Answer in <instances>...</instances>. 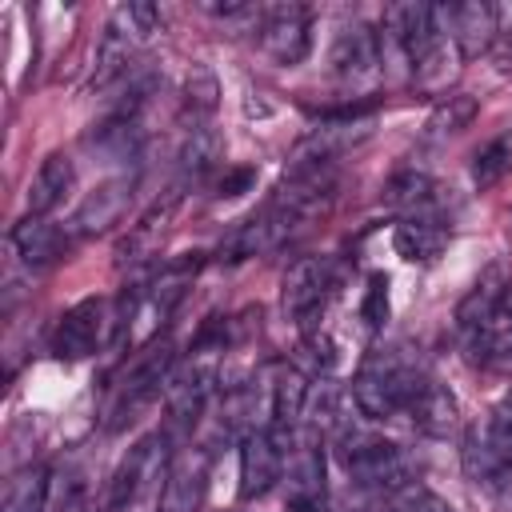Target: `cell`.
Returning <instances> with one entry per match:
<instances>
[{"label": "cell", "instance_id": "cell-1", "mask_svg": "<svg viewBox=\"0 0 512 512\" xmlns=\"http://www.w3.org/2000/svg\"><path fill=\"white\" fill-rule=\"evenodd\" d=\"M428 376L416 372V364L392 356V352H376L360 364L356 380H352V400H356V412L368 416V420H388V416H400L408 412L416 388L424 384Z\"/></svg>", "mask_w": 512, "mask_h": 512}, {"label": "cell", "instance_id": "cell-2", "mask_svg": "<svg viewBox=\"0 0 512 512\" xmlns=\"http://www.w3.org/2000/svg\"><path fill=\"white\" fill-rule=\"evenodd\" d=\"M160 32V8L148 4V0H132V4H120L108 24H104V36H100V48H96V72H92V88H108L116 76H124L136 60V52Z\"/></svg>", "mask_w": 512, "mask_h": 512}, {"label": "cell", "instance_id": "cell-3", "mask_svg": "<svg viewBox=\"0 0 512 512\" xmlns=\"http://www.w3.org/2000/svg\"><path fill=\"white\" fill-rule=\"evenodd\" d=\"M172 368H176V352H172V344H168V340L148 344V348L136 356V364L120 376V384L112 388V404H108V420H104L108 432H120L124 424L136 420L140 408H148L160 392H168V376H172Z\"/></svg>", "mask_w": 512, "mask_h": 512}, {"label": "cell", "instance_id": "cell-4", "mask_svg": "<svg viewBox=\"0 0 512 512\" xmlns=\"http://www.w3.org/2000/svg\"><path fill=\"white\" fill-rule=\"evenodd\" d=\"M336 460L340 468L368 492L376 488H396V484H408L412 472H408V456L400 452V444L384 440V436H372V432H356L348 428L340 440H336Z\"/></svg>", "mask_w": 512, "mask_h": 512}, {"label": "cell", "instance_id": "cell-5", "mask_svg": "<svg viewBox=\"0 0 512 512\" xmlns=\"http://www.w3.org/2000/svg\"><path fill=\"white\" fill-rule=\"evenodd\" d=\"M336 288V276H332V264L324 256H300L288 272H284V284H280V308L284 316L308 336L320 328V316L328 308V296Z\"/></svg>", "mask_w": 512, "mask_h": 512}, {"label": "cell", "instance_id": "cell-6", "mask_svg": "<svg viewBox=\"0 0 512 512\" xmlns=\"http://www.w3.org/2000/svg\"><path fill=\"white\" fill-rule=\"evenodd\" d=\"M288 444L292 432L264 424L248 436H240V500H260L268 496L280 480H284V464H288Z\"/></svg>", "mask_w": 512, "mask_h": 512}, {"label": "cell", "instance_id": "cell-7", "mask_svg": "<svg viewBox=\"0 0 512 512\" xmlns=\"http://www.w3.org/2000/svg\"><path fill=\"white\" fill-rule=\"evenodd\" d=\"M512 468V396L500 400L484 424H476L464 440V472L472 480H492Z\"/></svg>", "mask_w": 512, "mask_h": 512}, {"label": "cell", "instance_id": "cell-8", "mask_svg": "<svg viewBox=\"0 0 512 512\" xmlns=\"http://www.w3.org/2000/svg\"><path fill=\"white\" fill-rule=\"evenodd\" d=\"M508 288H512L508 264H504V260H492V264L476 276V284L460 296L452 320H456V332H460L468 344H476V340L492 328V320L508 308Z\"/></svg>", "mask_w": 512, "mask_h": 512}, {"label": "cell", "instance_id": "cell-9", "mask_svg": "<svg viewBox=\"0 0 512 512\" xmlns=\"http://www.w3.org/2000/svg\"><path fill=\"white\" fill-rule=\"evenodd\" d=\"M208 472H212L208 444H188L172 452L164 468V488L156 496V512H200L204 492H208Z\"/></svg>", "mask_w": 512, "mask_h": 512}, {"label": "cell", "instance_id": "cell-10", "mask_svg": "<svg viewBox=\"0 0 512 512\" xmlns=\"http://www.w3.org/2000/svg\"><path fill=\"white\" fill-rule=\"evenodd\" d=\"M172 452H168V432H152L144 436L136 448H128V456L116 464L112 480H108V496H104V512H128V504L140 496V488L168 468Z\"/></svg>", "mask_w": 512, "mask_h": 512}, {"label": "cell", "instance_id": "cell-11", "mask_svg": "<svg viewBox=\"0 0 512 512\" xmlns=\"http://www.w3.org/2000/svg\"><path fill=\"white\" fill-rule=\"evenodd\" d=\"M304 228V220L292 212V208H284V204H276V200H268L256 216H248L224 244H220V256L224 260H248V256H260V252H272V248H280L288 236H296Z\"/></svg>", "mask_w": 512, "mask_h": 512}, {"label": "cell", "instance_id": "cell-12", "mask_svg": "<svg viewBox=\"0 0 512 512\" xmlns=\"http://www.w3.org/2000/svg\"><path fill=\"white\" fill-rule=\"evenodd\" d=\"M260 48L280 68H292L312 48V12L304 4H272L260 20Z\"/></svg>", "mask_w": 512, "mask_h": 512}, {"label": "cell", "instance_id": "cell-13", "mask_svg": "<svg viewBox=\"0 0 512 512\" xmlns=\"http://www.w3.org/2000/svg\"><path fill=\"white\" fill-rule=\"evenodd\" d=\"M288 492H284V512H328V480H324V452L320 436L308 432V440L292 452L288 464Z\"/></svg>", "mask_w": 512, "mask_h": 512}, {"label": "cell", "instance_id": "cell-14", "mask_svg": "<svg viewBox=\"0 0 512 512\" xmlns=\"http://www.w3.org/2000/svg\"><path fill=\"white\" fill-rule=\"evenodd\" d=\"M436 16L448 24V36L456 40L464 60H476V56L492 52V44L500 36V12L492 4H484V0L448 4V8H436Z\"/></svg>", "mask_w": 512, "mask_h": 512}, {"label": "cell", "instance_id": "cell-15", "mask_svg": "<svg viewBox=\"0 0 512 512\" xmlns=\"http://www.w3.org/2000/svg\"><path fill=\"white\" fill-rule=\"evenodd\" d=\"M100 332H104V300H100V296H84L80 304H72V308L56 320L52 352H56L60 360H84V356L96 352Z\"/></svg>", "mask_w": 512, "mask_h": 512}, {"label": "cell", "instance_id": "cell-16", "mask_svg": "<svg viewBox=\"0 0 512 512\" xmlns=\"http://www.w3.org/2000/svg\"><path fill=\"white\" fill-rule=\"evenodd\" d=\"M128 200H132V176H116V180L100 184V188L88 192V196L80 200V208L72 212V220H68V236H72V240H84V236L108 232V228L124 216Z\"/></svg>", "mask_w": 512, "mask_h": 512}, {"label": "cell", "instance_id": "cell-17", "mask_svg": "<svg viewBox=\"0 0 512 512\" xmlns=\"http://www.w3.org/2000/svg\"><path fill=\"white\" fill-rule=\"evenodd\" d=\"M176 208H180V192L172 188L168 196H160V200L128 228V236H124L120 248H116L120 264H140V260L156 256L160 244H164V236H168V228H172V220H176Z\"/></svg>", "mask_w": 512, "mask_h": 512}, {"label": "cell", "instance_id": "cell-18", "mask_svg": "<svg viewBox=\"0 0 512 512\" xmlns=\"http://www.w3.org/2000/svg\"><path fill=\"white\" fill-rule=\"evenodd\" d=\"M380 64H384V56H380V32L376 28L348 24L336 36V44H332V68H336V76L364 80V76H376Z\"/></svg>", "mask_w": 512, "mask_h": 512}, {"label": "cell", "instance_id": "cell-19", "mask_svg": "<svg viewBox=\"0 0 512 512\" xmlns=\"http://www.w3.org/2000/svg\"><path fill=\"white\" fill-rule=\"evenodd\" d=\"M12 248L28 268H48V264L64 260V252L72 248V236H68V228H56L40 216H24L12 228Z\"/></svg>", "mask_w": 512, "mask_h": 512}, {"label": "cell", "instance_id": "cell-20", "mask_svg": "<svg viewBox=\"0 0 512 512\" xmlns=\"http://www.w3.org/2000/svg\"><path fill=\"white\" fill-rule=\"evenodd\" d=\"M448 244V224L436 212H412L396 224L392 248L412 264H432Z\"/></svg>", "mask_w": 512, "mask_h": 512}, {"label": "cell", "instance_id": "cell-21", "mask_svg": "<svg viewBox=\"0 0 512 512\" xmlns=\"http://www.w3.org/2000/svg\"><path fill=\"white\" fill-rule=\"evenodd\" d=\"M352 392L344 388V384H336V380H320V388L308 396V408H304V416H308V432L312 436H328V440H340L348 428H352Z\"/></svg>", "mask_w": 512, "mask_h": 512}, {"label": "cell", "instance_id": "cell-22", "mask_svg": "<svg viewBox=\"0 0 512 512\" xmlns=\"http://www.w3.org/2000/svg\"><path fill=\"white\" fill-rule=\"evenodd\" d=\"M308 376L296 368V364H280L272 372V384H268V424L292 432L300 420H304V408H308Z\"/></svg>", "mask_w": 512, "mask_h": 512}, {"label": "cell", "instance_id": "cell-23", "mask_svg": "<svg viewBox=\"0 0 512 512\" xmlns=\"http://www.w3.org/2000/svg\"><path fill=\"white\" fill-rule=\"evenodd\" d=\"M404 416H412V424H416L420 432H428V436H448V432L460 428V404H456V396H452L444 384H436V380H424V384L416 388V396H412V404H408Z\"/></svg>", "mask_w": 512, "mask_h": 512}, {"label": "cell", "instance_id": "cell-24", "mask_svg": "<svg viewBox=\"0 0 512 512\" xmlns=\"http://www.w3.org/2000/svg\"><path fill=\"white\" fill-rule=\"evenodd\" d=\"M72 180H76V172H72V160H68L64 152L44 156V164L36 168V176H32V184H28V196H24L28 216H40V220H44V216L72 192Z\"/></svg>", "mask_w": 512, "mask_h": 512}, {"label": "cell", "instance_id": "cell-25", "mask_svg": "<svg viewBox=\"0 0 512 512\" xmlns=\"http://www.w3.org/2000/svg\"><path fill=\"white\" fill-rule=\"evenodd\" d=\"M220 156H224V140H220V132L208 128V124L200 120V124H192V128L184 132L180 152H176V168H180L184 180H204V176L220 164Z\"/></svg>", "mask_w": 512, "mask_h": 512}, {"label": "cell", "instance_id": "cell-26", "mask_svg": "<svg viewBox=\"0 0 512 512\" xmlns=\"http://www.w3.org/2000/svg\"><path fill=\"white\" fill-rule=\"evenodd\" d=\"M360 512H452V504L440 500L420 480H408V484H396V488L368 492V500H360Z\"/></svg>", "mask_w": 512, "mask_h": 512}, {"label": "cell", "instance_id": "cell-27", "mask_svg": "<svg viewBox=\"0 0 512 512\" xmlns=\"http://www.w3.org/2000/svg\"><path fill=\"white\" fill-rule=\"evenodd\" d=\"M52 508V476L44 464H28L8 480L4 512H48Z\"/></svg>", "mask_w": 512, "mask_h": 512}, {"label": "cell", "instance_id": "cell-28", "mask_svg": "<svg viewBox=\"0 0 512 512\" xmlns=\"http://www.w3.org/2000/svg\"><path fill=\"white\" fill-rule=\"evenodd\" d=\"M384 200L396 204V208H408V212H432V204H436V184H432L428 172L404 168V172H396V176L384 184Z\"/></svg>", "mask_w": 512, "mask_h": 512}, {"label": "cell", "instance_id": "cell-29", "mask_svg": "<svg viewBox=\"0 0 512 512\" xmlns=\"http://www.w3.org/2000/svg\"><path fill=\"white\" fill-rule=\"evenodd\" d=\"M476 112H480L476 96H468V92H452V96H444V100L432 108V116H428V124H424V136H428V140H440V136L464 132V128L476 120Z\"/></svg>", "mask_w": 512, "mask_h": 512}, {"label": "cell", "instance_id": "cell-30", "mask_svg": "<svg viewBox=\"0 0 512 512\" xmlns=\"http://www.w3.org/2000/svg\"><path fill=\"white\" fill-rule=\"evenodd\" d=\"M472 348H480V364L496 372H512V304L492 320V328Z\"/></svg>", "mask_w": 512, "mask_h": 512}, {"label": "cell", "instance_id": "cell-31", "mask_svg": "<svg viewBox=\"0 0 512 512\" xmlns=\"http://www.w3.org/2000/svg\"><path fill=\"white\" fill-rule=\"evenodd\" d=\"M216 96H220L216 76H212L204 64H196V68L188 72V80H184V108L196 116V124L216 108Z\"/></svg>", "mask_w": 512, "mask_h": 512}, {"label": "cell", "instance_id": "cell-32", "mask_svg": "<svg viewBox=\"0 0 512 512\" xmlns=\"http://www.w3.org/2000/svg\"><path fill=\"white\" fill-rule=\"evenodd\" d=\"M508 168H512V144H508V140H492L488 148L476 152L472 180H476V188H492Z\"/></svg>", "mask_w": 512, "mask_h": 512}, {"label": "cell", "instance_id": "cell-33", "mask_svg": "<svg viewBox=\"0 0 512 512\" xmlns=\"http://www.w3.org/2000/svg\"><path fill=\"white\" fill-rule=\"evenodd\" d=\"M360 320H364L372 332L384 328V320H388V276H384V272H372V276H368L364 304H360Z\"/></svg>", "mask_w": 512, "mask_h": 512}, {"label": "cell", "instance_id": "cell-34", "mask_svg": "<svg viewBox=\"0 0 512 512\" xmlns=\"http://www.w3.org/2000/svg\"><path fill=\"white\" fill-rule=\"evenodd\" d=\"M256 180V172L252 168H236V172H224V180H220V196H240L248 184Z\"/></svg>", "mask_w": 512, "mask_h": 512}]
</instances>
